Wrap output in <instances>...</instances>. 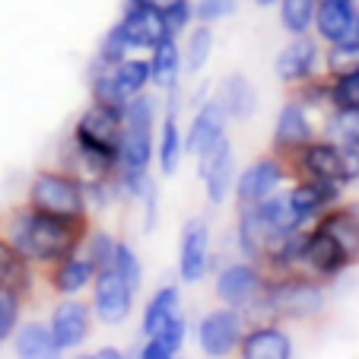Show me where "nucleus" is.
Wrapping results in <instances>:
<instances>
[{"mask_svg": "<svg viewBox=\"0 0 359 359\" xmlns=\"http://www.w3.org/2000/svg\"><path fill=\"white\" fill-rule=\"evenodd\" d=\"M83 229V217L26 210L13 219V245L26 261H64L76 251Z\"/></svg>", "mask_w": 359, "mask_h": 359, "instance_id": "f257e3e1", "label": "nucleus"}, {"mask_svg": "<svg viewBox=\"0 0 359 359\" xmlns=\"http://www.w3.org/2000/svg\"><path fill=\"white\" fill-rule=\"evenodd\" d=\"M153 124L156 102L137 95L124 105V137H121V172H147L153 163Z\"/></svg>", "mask_w": 359, "mask_h": 359, "instance_id": "f03ea898", "label": "nucleus"}, {"mask_svg": "<svg viewBox=\"0 0 359 359\" xmlns=\"http://www.w3.org/2000/svg\"><path fill=\"white\" fill-rule=\"evenodd\" d=\"M86 201V184L70 172H39L29 188V207L55 217H83Z\"/></svg>", "mask_w": 359, "mask_h": 359, "instance_id": "7ed1b4c3", "label": "nucleus"}, {"mask_svg": "<svg viewBox=\"0 0 359 359\" xmlns=\"http://www.w3.org/2000/svg\"><path fill=\"white\" fill-rule=\"evenodd\" d=\"M264 305L277 318H312L325 309V292L309 280H283L267 286Z\"/></svg>", "mask_w": 359, "mask_h": 359, "instance_id": "20e7f679", "label": "nucleus"}, {"mask_svg": "<svg viewBox=\"0 0 359 359\" xmlns=\"http://www.w3.org/2000/svg\"><path fill=\"white\" fill-rule=\"evenodd\" d=\"M315 35L325 45H359L356 0H318Z\"/></svg>", "mask_w": 359, "mask_h": 359, "instance_id": "39448f33", "label": "nucleus"}, {"mask_svg": "<svg viewBox=\"0 0 359 359\" xmlns=\"http://www.w3.org/2000/svg\"><path fill=\"white\" fill-rule=\"evenodd\" d=\"M118 26L124 29V35L130 39V45H134L137 51H153L159 41L172 39V29H169V22H165V13L147 7L140 0H124Z\"/></svg>", "mask_w": 359, "mask_h": 359, "instance_id": "423d86ee", "label": "nucleus"}, {"mask_svg": "<svg viewBox=\"0 0 359 359\" xmlns=\"http://www.w3.org/2000/svg\"><path fill=\"white\" fill-rule=\"evenodd\" d=\"M296 159V169L305 178H321V182H337L346 184V163H344V147L334 140H312L290 153Z\"/></svg>", "mask_w": 359, "mask_h": 359, "instance_id": "0eeeda50", "label": "nucleus"}, {"mask_svg": "<svg viewBox=\"0 0 359 359\" xmlns=\"http://www.w3.org/2000/svg\"><path fill=\"white\" fill-rule=\"evenodd\" d=\"M318 67H321V45L312 35H292V41L277 57V76L283 83H292V86L315 80Z\"/></svg>", "mask_w": 359, "mask_h": 359, "instance_id": "6e6552de", "label": "nucleus"}, {"mask_svg": "<svg viewBox=\"0 0 359 359\" xmlns=\"http://www.w3.org/2000/svg\"><path fill=\"white\" fill-rule=\"evenodd\" d=\"M197 340H201V350L210 359H223L242 344V318H238L232 309H219V312H210L201 321V331H197Z\"/></svg>", "mask_w": 359, "mask_h": 359, "instance_id": "1a4fd4ad", "label": "nucleus"}, {"mask_svg": "<svg viewBox=\"0 0 359 359\" xmlns=\"http://www.w3.org/2000/svg\"><path fill=\"white\" fill-rule=\"evenodd\" d=\"M130 302H134V290L130 283L115 271V267H105L95 277V312L105 325H118L130 315Z\"/></svg>", "mask_w": 359, "mask_h": 359, "instance_id": "9d476101", "label": "nucleus"}, {"mask_svg": "<svg viewBox=\"0 0 359 359\" xmlns=\"http://www.w3.org/2000/svg\"><path fill=\"white\" fill-rule=\"evenodd\" d=\"M210 264V229L203 219H188L178 245V273L184 283H197Z\"/></svg>", "mask_w": 359, "mask_h": 359, "instance_id": "9b49d317", "label": "nucleus"}, {"mask_svg": "<svg viewBox=\"0 0 359 359\" xmlns=\"http://www.w3.org/2000/svg\"><path fill=\"white\" fill-rule=\"evenodd\" d=\"M201 178H203V188H207V197L210 203H223L229 197V188L236 182V156H232V143L219 140L210 153H203L201 159Z\"/></svg>", "mask_w": 359, "mask_h": 359, "instance_id": "f8f14e48", "label": "nucleus"}, {"mask_svg": "<svg viewBox=\"0 0 359 359\" xmlns=\"http://www.w3.org/2000/svg\"><path fill=\"white\" fill-rule=\"evenodd\" d=\"M226 121H229V115L223 111V105H219L217 99L203 102L201 109H197L194 121H191V128H188V137H184L191 156L201 159L203 153H210V149L226 137Z\"/></svg>", "mask_w": 359, "mask_h": 359, "instance_id": "ddd939ff", "label": "nucleus"}, {"mask_svg": "<svg viewBox=\"0 0 359 359\" xmlns=\"http://www.w3.org/2000/svg\"><path fill=\"white\" fill-rule=\"evenodd\" d=\"M283 182V165L277 159H258L255 165L236 178V197L242 207H255V203L267 201Z\"/></svg>", "mask_w": 359, "mask_h": 359, "instance_id": "4468645a", "label": "nucleus"}, {"mask_svg": "<svg viewBox=\"0 0 359 359\" xmlns=\"http://www.w3.org/2000/svg\"><path fill=\"white\" fill-rule=\"evenodd\" d=\"M315 140V128L309 109H305L299 99L286 102L283 111L277 115V128H273V147L277 153H296L299 147Z\"/></svg>", "mask_w": 359, "mask_h": 359, "instance_id": "2eb2a0df", "label": "nucleus"}, {"mask_svg": "<svg viewBox=\"0 0 359 359\" xmlns=\"http://www.w3.org/2000/svg\"><path fill=\"white\" fill-rule=\"evenodd\" d=\"M350 264L346 251L327 236L325 229H315L305 236V251H302V267H309L318 277H337L344 267Z\"/></svg>", "mask_w": 359, "mask_h": 359, "instance_id": "dca6fc26", "label": "nucleus"}, {"mask_svg": "<svg viewBox=\"0 0 359 359\" xmlns=\"http://www.w3.org/2000/svg\"><path fill=\"white\" fill-rule=\"evenodd\" d=\"M169 93V105H165V118H163V128H159V169H163V175H175L178 165H182V156L188 153V143H184V134L182 128H178V86L165 89Z\"/></svg>", "mask_w": 359, "mask_h": 359, "instance_id": "f3484780", "label": "nucleus"}, {"mask_svg": "<svg viewBox=\"0 0 359 359\" xmlns=\"http://www.w3.org/2000/svg\"><path fill=\"white\" fill-rule=\"evenodd\" d=\"M340 188H344V184H337V182L302 178V182L290 191L292 207H296L299 219H302V223H309V219H315V217H325V213L331 210V203L340 197Z\"/></svg>", "mask_w": 359, "mask_h": 359, "instance_id": "a211bd4d", "label": "nucleus"}, {"mask_svg": "<svg viewBox=\"0 0 359 359\" xmlns=\"http://www.w3.org/2000/svg\"><path fill=\"white\" fill-rule=\"evenodd\" d=\"M51 334L64 350H74L86 340L89 334V309L83 302H64L55 309V318H51Z\"/></svg>", "mask_w": 359, "mask_h": 359, "instance_id": "6ab92c4d", "label": "nucleus"}, {"mask_svg": "<svg viewBox=\"0 0 359 359\" xmlns=\"http://www.w3.org/2000/svg\"><path fill=\"white\" fill-rule=\"evenodd\" d=\"M242 359H292V340L280 327H255L238 344Z\"/></svg>", "mask_w": 359, "mask_h": 359, "instance_id": "aec40b11", "label": "nucleus"}, {"mask_svg": "<svg viewBox=\"0 0 359 359\" xmlns=\"http://www.w3.org/2000/svg\"><path fill=\"white\" fill-rule=\"evenodd\" d=\"M217 102L223 105V111L229 118H236V121H245V118L255 111V105H258V93H255V86L248 83V76L232 74V76H226V80L219 83Z\"/></svg>", "mask_w": 359, "mask_h": 359, "instance_id": "412c9836", "label": "nucleus"}, {"mask_svg": "<svg viewBox=\"0 0 359 359\" xmlns=\"http://www.w3.org/2000/svg\"><path fill=\"white\" fill-rule=\"evenodd\" d=\"M184 67V51L178 48V39L159 41L153 51H149V70H153V86L159 89H172L178 86V74Z\"/></svg>", "mask_w": 359, "mask_h": 359, "instance_id": "4be33fe9", "label": "nucleus"}, {"mask_svg": "<svg viewBox=\"0 0 359 359\" xmlns=\"http://www.w3.org/2000/svg\"><path fill=\"white\" fill-rule=\"evenodd\" d=\"M258 286H261V280H258V273H255V267L232 264V267H226V271L219 273L217 296L223 299L226 305H242V302H248V299L258 292Z\"/></svg>", "mask_w": 359, "mask_h": 359, "instance_id": "5701e85b", "label": "nucleus"}, {"mask_svg": "<svg viewBox=\"0 0 359 359\" xmlns=\"http://www.w3.org/2000/svg\"><path fill=\"white\" fill-rule=\"evenodd\" d=\"M318 229H325L340 248L346 251V258L359 261V213L356 210H327L321 217Z\"/></svg>", "mask_w": 359, "mask_h": 359, "instance_id": "b1692460", "label": "nucleus"}, {"mask_svg": "<svg viewBox=\"0 0 359 359\" xmlns=\"http://www.w3.org/2000/svg\"><path fill=\"white\" fill-rule=\"evenodd\" d=\"M64 346L55 340L51 327L45 325H26L16 331V356L20 359H61Z\"/></svg>", "mask_w": 359, "mask_h": 359, "instance_id": "393cba45", "label": "nucleus"}, {"mask_svg": "<svg viewBox=\"0 0 359 359\" xmlns=\"http://www.w3.org/2000/svg\"><path fill=\"white\" fill-rule=\"evenodd\" d=\"M111 74H115L118 93L124 95V102L143 95V89L153 83V70H149V57H124V61L111 64Z\"/></svg>", "mask_w": 359, "mask_h": 359, "instance_id": "a878e982", "label": "nucleus"}, {"mask_svg": "<svg viewBox=\"0 0 359 359\" xmlns=\"http://www.w3.org/2000/svg\"><path fill=\"white\" fill-rule=\"evenodd\" d=\"M178 309H182V292L175 286H163L156 296L149 299L147 312H143V334L147 337H159V331L175 318Z\"/></svg>", "mask_w": 359, "mask_h": 359, "instance_id": "bb28decb", "label": "nucleus"}, {"mask_svg": "<svg viewBox=\"0 0 359 359\" xmlns=\"http://www.w3.org/2000/svg\"><path fill=\"white\" fill-rule=\"evenodd\" d=\"M258 210H261V217H264V223L271 226L277 236H292V232L302 226V219H299V213H296V207H292V197L290 194H280V197H267V201H261L258 203Z\"/></svg>", "mask_w": 359, "mask_h": 359, "instance_id": "cd10ccee", "label": "nucleus"}, {"mask_svg": "<svg viewBox=\"0 0 359 359\" xmlns=\"http://www.w3.org/2000/svg\"><path fill=\"white\" fill-rule=\"evenodd\" d=\"M318 0H280V26L290 35H309L315 29Z\"/></svg>", "mask_w": 359, "mask_h": 359, "instance_id": "c85d7f7f", "label": "nucleus"}, {"mask_svg": "<svg viewBox=\"0 0 359 359\" xmlns=\"http://www.w3.org/2000/svg\"><path fill=\"white\" fill-rule=\"evenodd\" d=\"M29 286V267L26 258L16 251L13 242H4L0 238V290H26Z\"/></svg>", "mask_w": 359, "mask_h": 359, "instance_id": "c756f323", "label": "nucleus"}, {"mask_svg": "<svg viewBox=\"0 0 359 359\" xmlns=\"http://www.w3.org/2000/svg\"><path fill=\"white\" fill-rule=\"evenodd\" d=\"M99 271V267L93 264V258H76V255H70V258L61 261V267H57L55 273V286L61 292H80L83 286L93 280V273Z\"/></svg>", "mask_w": 359, "mask_h": 359, "instance_id": "7c9ffc66", "label": "nucleus"}, {"mask_svg": "<svg viewBox=\"0 0 359 359\" xmlns=\"http://www.w3.org/2000/svg\"><path fill=\"white\" fill-rule=\"evenodd\" d=\"M325 130L340 147H359V109H334L325 118Z\"/></svg>", "mask_w": 359, "mask_h": 359, "instance_id": "2f4dec72", "label": "nucleus"}, {"mask_svg": "<svg viewBox=\"0 0 359 359\" xmlns=\"http://www.w3.org/2000/svg\"><path fill=\"white\" fill-rule=\"evenodd\" d=\"M210 51H213V29L207 26V22H201V26L188 35V45H184V67H188L191 74H197V70L207 64Z\"/></svg>", "mask_w": 359, "mask_h": 359, "instance_id": "473e14b6", "label": "nucleus"}, {"mask_svg": "<svg viewBox=\"0 0 359 359\" xmlns=\"http://www.w3.org/2000/svg\"><path fill=\"white\" fill-rule=\"evenodd\" d=\"M130 51H137L134 45H130V39L124 35V29L118 26H111L109 29V35L102 39V45H99V55H95V61L99 64H118V61H124V57H130Z\"/></svg>", "mask_w": 359, "mask_h": 359, "instance_id": "72a5a7b5", "label": "nucleus"}, {"mask_svg": "<svg viewBox=\"0 0 359 359\" xmlns=\"http://www.w3.org/2000/svg\"><path fill=\"white\" fill-rule=\"evenodd\" d=\"M331 83V102L334 109H359V70L340 76H327Z\"/></svg>", "mask_w": 359, "mask_h": 359, "instance_id": "f704fd0d", "label": "nucleus"}, {"mask_svg": "<svg viewBox=\"0 0 359 359\" xmlns=\"http://www.w3.org/2000/svg\"><path fill=\"white\" fill-rule=\"evenodd\" d=\"M327 76H340L359 70V45H331V51L325 55Z\"/></svg>", "mask_w": 359, "mask_h": 359, "instance_id": "c9c22d12", "label": "nucleus"}, {"mask_svg": "<svg viewBox=\"0 0 359 359\" xmlns=\"http://www.w3.org/2000/svg\"><path fill=\"white\" fill-rule=\"evenodd\" d=\"M115 267L118 273H121L124 280L130 283V290H140V280H143V267H140V258L134 255V248H128V245H118V251H115Z\"/></svg>", "mask_w": 359, "mask_h": 359, "instance_id": "e433bc0d", "label": "nucleus"}, {"mask_svg": "<svg viewBox=\"0 0 359 359\" xmlns=\"http://www.w3.org/2000/svg\"><path fill=\"white\" fill-rule=\"evenodd\" d=\"M236 10H238V0H197L194 4L197 22H207V26H213V22L232 16Z\"/></svg>", "mask_w": 359, "mask_h": 359, "instance_id": "4c0bfd02", "label": "nucleus"}, {"mask_svg": "<svg viewBox=\"0 0 359 359\" xmlns=\"http://www.w3.org/2000/svg\"><path fill=\"white\" fill-rule=\"evenodd\" d=\"M16 321H20V299L13 290H0V344L13 334Z\"/></svg>", "mask_w": 359, "mask_h": 359, "instance_id": "58836bf2", "label": "nucleus"}, {"mask_svg": "<svg viewBox=\"0 0 359 359\" xmlns=\"http://www.w3.org/2000/svg\"><path fill=\"white\" fill-rule=\"evenodd\" d=\"M115 251H118V242L111 236H95L93 248H89V258H93V264L99 271H105V267L115 264Z\"/></svg>", "mask_w": 359, "mask_h": 359, "instance_id": "ea45409f", "label": "nucleus"}, {"mask_svg": "<svg viewBox=\"0 0 359 359\" xmlns=\"http://www.w3.org/2000/svg\"><path fill=\"white\" fill-rule=\"evenodd\" d=\"M194 20H197V16H194V4H191V0H182V4H175V7L165 13V22H169V29H172V35H175V39H178V35H182Z\"/></svg>", "mask_w": 359, "mask_h": 359, "instance_id": "a19ab883", "label": "nucleus"}, {"mask_svg": "<svg viewBox=\"0 0 359 359\" xmlns=\"http://www.w3.org/2000/svg\"><path fill=\"white\" fill-rule=\"evenodd\" d=\"M184 331H188V325H184L182 315H175V318H172L169 325H165L163 331H159V340H163V346L172 353V356H175V353L182 350V344H184Z\"/></svg>", "mask_w": 359, "mask_h": 359, "instance_id": "79ce46f5", "label": "nucleus"}, {"mask_svg": "<svg viewBox=\"0 0 359 359\" xmlns=\"http://www.w3.org/2000/svg\"><path fill=\"white\" fill-rule=\"evenodd\" d=\"M140 359H172V353L165 350L159 337H149V344L140 350Z\"/></svg>", "mask_w": 359, "mask_h": 359, "instance_id": "37998d69", "label": "nucleus"}, {"mask_svg": "<svg viewBox=\"0 0 359 359\" xmlns=\"http://www.w3.org/2000/svg\"><path fill=\"white\" fill-rule=\"evenodd\" d=\"M76 359H124V356L115 350V346H105V350H99V353H89V356H76Z\"/></svg>", "mask_w": 359, "mask_h": 359, "instance_id": "c03bdc74", "label": "nucleus"}, {"mask_svg": "<svg viewBox=\"0 0 359 359\" xmlns=\"http://www.w3.org/2000/svg\"><path fill=\"white\" fill-rule=\"evenodd\" d=\"M140 4H147V7H153V10H159V13H169L175 4H182V0H140Z\"/></svg>", "mask_w": 359, "mask_h": 359, "instance_id": "a18cd8bd", "label": "nucleus"}, {"mask_svg": "<svg viewBox=\"0 0 359 359\" xmlns=\"http://www.w3.org/2000/svg\"><path fill=\"white\" fill-rule=\"evenodd\" d=\"M258 7H280V0H255Z\"/></svg>", "mask_w": 359, "mask_h": 359, "instance_id": "49530a36", "label": "nucleus"}, {"mask_svg": "<svg viewBox=\"0 0 359 359\" xmlns=\"http://www.w3.org/2000/svg\"><path fill=\"white\" fill-rule=\"evenodd\" d=\"M124 359H140V356H124Z\"/></svg>", "mask_w": 359, "mask_h": 359, "instance_id": "de8ad7c7", "label": "nucleus"}]
</instances>
